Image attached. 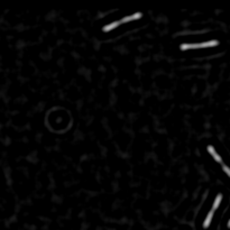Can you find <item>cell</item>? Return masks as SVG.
<instances>
[{"instance_id": "cell-1", "label": "cell", "mask_w": 230, "mask_h": 230, "mask_svg": "<svg viewBox=\"0 0 230 230\" xmlns=\"http://www.w3.org/2000/svg\"><path fill=\"white\" fill-rule=\"evenodd\" d=\"M142 17H143L142 12H136V14H134V15H130V16H127V17L122 18V19L120 20V24H127V23H129V21L140 19Z\"/></svg>"}, {"instance_id": "cell-2", "label": "cell", "mask_w": 230, "mask_h": 230, "mask_svg": "<svg viewBox=\"0 0 230 230\" xmlns=\"http://www.w3.org/2000/svg\"><path fill=\"white\" fill-rule=\"evenodd\" d=\"M208 152H209V154H210V155H211V156H212L213 158H215V161H217V162H218V163H220V164H221V163H222L221 157L219 156V155H218V153L215 152V148H213V146H211V145H209V146H208Z\"/></svg>"}, {"instance_id": "cell-3", "label": "cell", "mask_w": 230, "mask_h": 230, "mask_svg": "<svg viewBox=\"0 0 230 230\" xmlns=\"http://www.w3.org/2000/svg\"><path fill=\"white\" fill-rule=\"evenodd\" d=\"M219 44L218 41H209L206 42V43H201V44H198L199 48H206V47H215Z\"/></svg>"}, {"instance_id": "cell-4", "label": "cell", "mask_w": 230, "mask_h": 230, "mask_svg": "<svg viewBox=\"0 0 230 230\" xmlns=\"http://www.w3.org/2000/svg\"><path fill=\"white\" fill-rule=\"evenodd\" d=\"M119 25H120V21H113V23H111V24L106 25V26H104V27H103V28H102V30H103V32H104V33L110 32V30L115 29L116 27H118Z\"/></svg>"}, {"instance_id": "cell-5", "label": "cell", "mask_w": 230, "mask_h": 230, "mask_svg": "<svg viewBox=\"0 0 230 230\" xmlns=\"http://www.w3.org/2000/svg\"><path fill=\"white\" fill-rule=\"evenodd\" d=\"M212 217H213V210H211L209 212V215H206V220H204V222H203V228H209V226H210V223H211V220H212Z\"/></svg>"}, {"instance_id": "cell-6", "label": "cell", "mask_w": 230, "mask_h": 230, "mask_svg": "<svg viewBox=\"0 0 230 230\" xmlns=\"http://www.w3.org/2000/svg\"><path fill=\"white\" fill-rule=\"evenodd\" d=\"M182 51H188V50H198V44H182L180 46Z\"/></svg>"}, {"instance_id": "cell-7", "label": "cell", "mask_w": 230, "mask_h": 230, "mask_svg": "<svg viewBox=\"0 0 230 230\" xmlns=\"http://www.w3.org/2000/svg\"><path fill=\"white\" fill-rule=\"evenodd\" d=\"M221 200H222V194H220V193H219V194L217 195V198H215V202H213V206H212L213 211H215V210H217L219 208V204H220Z\"/></svg>"}, {"instance_id": "cell-8", "label": "cell", "mask_w": 230, "mask_h": 230, "mask_svg": "<svg viewBox=\"0 0 230 230\" xmlns=\"http://www.w3.org/2000/svg\"><path fill=\"white\" fill-rule=\"evenodd\" d=\"M222 170H223V171H224V173H226V174H227L228 176L230 177V168L228 167L227 165H222Z\"/></svg>"}, {"instance_id": "cell-9", "label": "cell", "mask_w": 230, "mask_h": 230, "mask_svg": "<svg viewBox=\"0 0 230 230\" xmlns=\"http://www.w3.org/2000/svg\"><path fill=\"white\" fill-rule=\"evenodd\" d=\"M228 228H230V220H229V222H228Z\"/></svg>"}]
</instances>
